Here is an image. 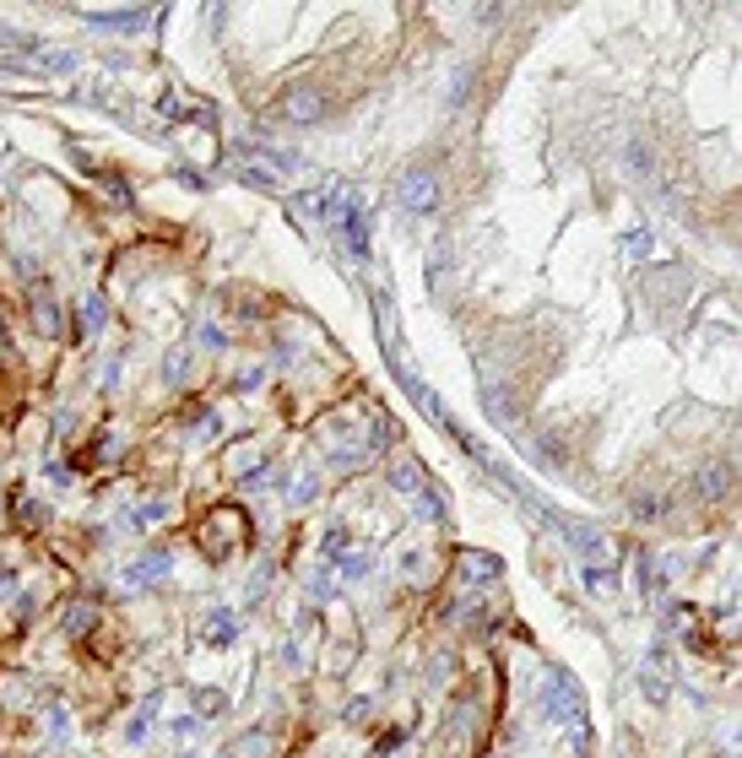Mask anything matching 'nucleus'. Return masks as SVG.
I'll use <instances>...</instances> for the list:
<instances>
[{
  "instance_id": "1",
  "label": "nucleus",
  "mask_w": 742,
  "mask_h": 758,
  "mask_svg": "<svg viewBox=\"0 0 742 758\" xmlns=\"http://www.w3.org/2000/svg\"><path fill=\"white\" fill-rule=\"evenodd\" d=\"M325 217H331L341 249L353 255V260H363V255H369V211H363V195H358L353 185H336L331 201H325Z\"/></svg>"
},
{
  "instance_id": "16",
  "label": "nucleus",
  "mask_w": 742,
  "mask_h": 758,
  "mask_svg": "<svg viewBox=\"0 0 742 758\" xmlns=\"http://www.w3.org/2000/svg\"><path fill=\"white\" fill-rule=\"evenodd\" d=\"M33 320H38L43 336H60V303H55L50 293H38V298H33Z\"/></svg>"
},
{
  "instance_id": "22",
  "label": "nucleus",
  "mask_w": 742,
  "mask_h": 758,
  "mask_svg": "<svg viewBox=\"0 0 742 758\" xmlns=\"http://www.w3.org/2000/svg\"><path fill=\"white\" fill-rule=\"evenodd\" d=\"M195 709H201V721H211V716H223V709H228V699L211 693V688H195Z\"/></svg>"
},
{
  "instance_id": "6",
  "label": "nucleus",
  "mask_w": 742,
  "mask_h": 758,
  "mask_svg": "<svg viewBox=\"0 0 742 758\" xmlns=\"http://www.w3.org/2000/svg\"><path fill=\"white\" fill-rule=\"evenodd\" d=\"M163 574H173V553H168V547H152V553H142L136 563H125V586H130V591H147V586H157Z\"/></svg>"
},
{
  "instance_id": "8",
  "label": "nucleus",
  "mask_w": 742,
  "mask_h": 758,
  "mask_svg": "<svg viewBox=\"0 0 742 758\" xmlns=\"http://www.w3.org/2000/svg\"><path fill=\"white\" fill-rule=\"evenodd\" d=\"M282 119H293V125L325 119V93H315V87H293V93L282 98Z\"/></svg>"
},
{
  "instance_id": "28",
  "label": "nucleus",
  "mask_w": 742,
  "mask_h": 758,
  "mask_svg": "<svg viewBox=\"0 0 742 758\" xmlns=\"http://www.w3.org/2000/svg\"><path fill=\"white\" fill-rule=\"evenodd\" d=\"M325 558H331V563H341V558H347V531H341V525H331V531H325Z\"/></svg>"
},
{
  "instance_id": "32",
  "label": "nucleus",
  "mask_w": 742,
  "mask_h": 758,
  "mask_svg": "<svg viewBox=\"0 0 742 758\" xmlns=\"http://www.w3.org/2000/svg\"><path fill=\"white\" fill-rule=\"evenodd\" d=\"M11 596H17V569L6 563V569H0V601H11Z\"/></svg>"
},
{
  "instance_id": "21",
  "label": "nucleus",
  "mask_w": 742,
  "mask_h": 758,
  "mask_svg": "<svg viewBox=\"0 0 742 758\" xmlns=\"http://www.w3.org/2000/svg\"><path fill=\"white\" fill-rule=\"evenodd\" d=\"M152 709H157V699H147V704L136 709V721L125 726V737H130V742H147V731H152Z\"/></svg>"
},
{
  "instance_id": "9",
  "label": "nucleus",
  "mask_w": 742,
  "mask_h": 758,
  "mask_svg": "<svg viewBox=\"0 0 742 758\" xmlns=\"http://www.w3.org/2000/svg\"><path fill=\"white\" fill-rule=\"evenodd\" d=\"M385 482H390V494H402V499H412V494H423V487H428V477H423V466H417L412 456H396V461H390Z\"/></svg>"
},
{
  "instance_id": "17",
  "label": "nucleus",
  "mask_w": 742,
  "mask_h": 758,
  "mask_svg": "<svg viewBox=\"0 0 742 758\" xmlns=\"http://www.w3.org/2000/svg\"><path fill=\"white\" fill-rule=\"evenodd\" d=\"M369 461V444H336L331 450V471H358Z\"/></svg>"
},
{
  "instance_id": "14",
  "label": "nucleus",
  "mask_w": 742,
  "mask_h": 758,
  "mask_svg": "<svg viewBox=\"0 0 742 758\" xmlns=\"http://www.w3.org/2000/svg\"><path fill=\"white\" fill-rule=\"evenodd\" d=\"M700 494H705V499H726V494H731V461H710V466L700 471Z\"/></svg>"
},
{
  "instance_id": "12",
  "label": "nucleus",
  "mask_w": 742,
  "mask_h": 758,
  "mask_svg": "<svg viewBox=\"0 0 742 758\" xmlns=\"http://www.w3.org/2000/svg\"><path fill=\"white\" fill-rule=\"evenodd\" d=\"M201 639H206V645H233V639H239V617H233L228 607L206 612V629H201Z\"/></svg>"
},
{
  "instance_id": "2",
  "label": "nucleus",
  "mask_w": 742,
  "mask_h": 758,
  "mask_svg": "<svg viewBox=\"0 0 742 758\" xmlns=\"http://www.w3.org/2000/svg\"><path fill=\"white\" fill-rule=\"evenodd\" d=\"M542 716H547L553 726H570V731L585 742V704H580V688L563 678V672H547V683H542Z\"/></svg>"
},
{
  "instance_id": "11",
  "label": "nucleus",
  "mask_w": 742,
  "mask_h": 758,
  "mask_svg": "<svg viewBox=\"0 0 742 758\" xmlns=\"http://www.w3.org/2000/svg\"><path fill=\"white\" fill-rule=\"evenodd\" d=\"M173 515V499H152V504H136V509H119V520L130 525V531H147V525H157V520H168Z\"/></svg>"
},
{
  "instance_id": "30",
  "label": "nucleus",
  "mask_w": 742,
  "mask_h": 758,
  "mask_svg": "<svg viewBox=\"0 0 742 758\" xmlns=\"http://www.w3.org/2000/svg\"><path fill=\"white\" fill-rule=\"evenodd\" d=\"M623 249H629L634 260H639V255H650V234H645V228H634V234H623Z\"/></svg>"
},
{
  "instance_id": "34",
  "label": "nucleus",
  "mask_w": 742,
  "mask_h": 758,
  "mask_svg": "<svg viewBox=\"0 0 742 758\" xmlns=\"http://www.w3.org/2000/svg\"><path fill=\"white\" fill-rule=\"evenodd\" d=\"M201 347H211V352H223V347H228V336H223V331H217V325H206V331H201Z\"/></svg>"
},
{
  "instance_id": "29",
  "label": "nucleus",
  "mask_w": 742,
  "mask_h": 758,
  "mask_svg": "<svg viewBox=\"0 0 742 758\" xmlns=\"http://www.w3.org/2000/svg\"><path fill=\"white\" fill-rule=\"evenodd\" d=\"M331 596H336V586H331V574H315V579H310V601L320 607V601H331Z\"/></svg>"
},
{
  "instance_id": "15",
  "label": "nucleus",
  "mask_w": 742,
  "mask_h": 758,
  "mask_svg": "<svg viewBox=\"0 0 742 758\" xmlns=\"http://www.w3.org/2000/svg\"><path fill=\"white\" fill-rule=\"evenodd\" d=\"M461 574H466V586H471V579H499L504 563L488 558V553H466V558H461Z\"/></svg>"
},
{
  "instance_id": "5",
  "label": "nucleus",
  "mask_w": 742,
  "mask_h": 758,
  "mask_svg": "<svg viewBox=\"0 0 742 758\" xmlns=\"http://www.w3.org/2000/svg\"><path fill=\"white\" fill-rule=\"evenodd\" d=\"M152 6H119V11H87V27L93 33H147L152 27Z\"/></svg>"
},
{
  "instance_id": "27",
  "label": "nucleus",
  "mask_w": 742,
  "mask_h": 758,
  "mask_svg": "<svg viewBox=\"0 0 742 758\" xmlns=\"http://www.w3.org/2000/svg\"><path fill=\"white\" fill-rule=\"evenodd\" d=\"M336 569H341V579H363L369 574V553H347Z\"/></svg>"
},
{
  "instance_id": "24",
  "label": "nucleus",
  "mask_w": 742,
  "mask_h": 758,
  "mask_svg": "<svg viewBox=\"0 0 742 758\" xmlns=\"http://www.w3.org/2000/svg\"><path fill=\"white\" fill-rule=\"evenodd\" d=\"M639 591L645 596H662V569L650 563V558H639Z\"/></svg>"
},
{
  "instance_id": "33",
  "label": "nucleus",
  "mask_w": 742,
  "mask_h": 758,
  "mask_svg": "<svg viewBox=\"0 0 742 758\" xmlns=\"http://www.w3.org/2000/svg\"><path fill=\"white\" fill-rule=\"evenodd\" d=\"M369 709H374V699H353V704H347V709H341V721H363V716H369Z\"/></svg>"
},
{
  "instance_id": "10",
  "label": "nucleus",
  "mask_w": 742,
  "mask_h": 758,
  "mask_svg": "<svg viewBox=\"0 0 742 758\" xmlns=\"http://www.w3.org/2000/svg\"><path fill=\"white\" fill-rule=\"evenodd\" d=\"M76 325H81V336H98V331L109 325V298H103V293H81V303H76Z\"/></svg>"
},
{
  "instance_id": "4",
  "label": "nucleus",
  "mask_w": 742,
  "mask_h": 758,
  "mask_svg": "<svg viewBox=\"0 0 742 758\" xmlns=\"http://www.w3.org/2000/svg\"><path fill=\"white\" fill-rule=\"evenodd\" d=\"M239 542H244V509L223 504V509H217V515L206 520V531H201V547H206V558H228Z\"/></svg>"
},
{
  "instance_id": "25",
  "label": "nucleus",
  "mask_w": 742,
  "mask_h": 758,
  "mask_svg": "<svg viewBox=\"0 0 742 758\" xmlns=\"http://www.w3.org/2000/svg\"><path fill=\"white\" fill-rule=\"evenodd\" d=\"M266 591H272V563H260V569L249 574V586H244V596H249V601H260V596H266Z\"/></svg>"
},
{
  "instance_id": "20",
  "label": "nucleus",
  "mask_w": 742,
  "mask_h": 758,
  "mask_svg": "<svg viewBox=\"0 0 742 758\" xmlns=\"http://www.w3.org/2000/svg\"><path fill=\"white\" fill-rule=\"evenodd\" d=\"M38 65H43V71H50V76H71V71H76V65H81V60H76V55H71V50H50V55H43V60H38Z\"/></svg>"
},
{
  "instance_id": "19",
  "label": "nucleus",
  "mask_w": 742,
  "mask_h": 758,
  "mask_svg": "<svg viewBox=\"0 0 742 758\" xmlns=\"http://www.w3.org/2000/svg\"><path fill=\"white\" fill-rule=\"evenodd\" d=\"M315 494H320V477H298V482L287 487V504L303 509V504H315Z\"/></svg>"
},
{
  "instance_id": "18",
  "label": "nucleus",
  "mask_w": 742,
  "mask_h": 758,
  "mask_svg": "<svg viewBox=\"0 0 742 758\" xmlns=\"http://www.w3.org/2000/svg\"><path fill=\"white\" fill-rule=\"evenodd\" d=\"M412 499H417L423 520H445V494H440V487H423V494H412Z\"/></svg>"
},
{
  "instance_id": "26",
  "label": "nucleus",
  "mask_w": 742,
  "mask_h": 758,
  "mask_svg": "<svg viewBox=\"0 0 742 758\" xmlns=\"http://www.w3.org/2000/svg\"><path fill=\"white\" fill-rule=\"evenodd\" d=\"M634 515H639V520H662V515H667V504H662L656 494H639V499H634Z\"/></svg>"
},
{
  "instance_id": "7",
  "label": "nucleus",
  "mask_w": 742,
  "mask_h": 758,
  "mask_svg": "<svg viewBox=\"0 0 742 758\" xmlns=\"http://www.w3.org/2000/svg\"><path fill=\"white\" fill-rule=\"evenodd\" d=\"M402 206L407 211H433V206H440V180H433L428 168H412L407 180H402Z\"/></svg>"
},
{
  "instance_id": "31",
  "label": "nucleus",
  "mask_w": 742,
  "mask_h": 758,
  "mask_svg": "<svg viewBox=\"0 0 742 758\" xmlns=\"http://www.w3.org/2000/svg\"><path fill=\"white\" fill-rule=\"evenodd\" d=\"M217 433H223V417H217V412H206V417L195 423V439H217Z\"/></svg>"
},
{
  "instance_id": "23",
  "label": "nucleus",
  "mask_w": 742,
  "mask_h": 758,
  "mask_svg": "<svg viewBox=\"0 0 742 758\" xmlns=\"http://www.w3.org/2000/svg\"><path fill=\"white\" fill-rule=\"evenodd\" d=\"M185 369H190L185 352H168V358H163V385H185Z\"/></svg>"
},
{
  "instance_id": "3",
  "label": "nucleus",
  "mask_w": 742,
  "mask_h": 758,
  "mask_svg": "<svg viewBox=\"0 0 742 758\" xmlns=\"http://www.w3.org/2000/svg\"><path fill=\"white\" fill-rule=\"evenodd\" d=\"M558 531L570 537V547L585 558V569H618V558H623V547L607 537V531H596V525H580V520H558Z\"/></svg>"
},
{
  "instance_id": "35",
  "label": "nucleus",
  "mask_w": 742,
  "mask_h": 758,
  "mask_svg": "<svg viewBox=\"0 0 742 758\" xmlns=\"http://www.w3.org/2000/svg\"><path fill=\"white\" fill-rule=\"evenodd\" d=\"M217 758H233V753H217Z\"/></svg>"
},
{
  "instance_id": "13",
  "label": "nucleus",
  "mask_w": 742,
  "mask_h": 758,
  "mask_svg": "<svg viewBox=\"0 0 742 758\" xmlns=\"http://www.w3.org/2000/svg\"><path fill=\"white\" fill-rule=\"evenodd\" d=\"M60 629H65V639H87L98 629V612L87 607V601H76V607H65V617H60Z\"/></svg>"
}]
</instances>
